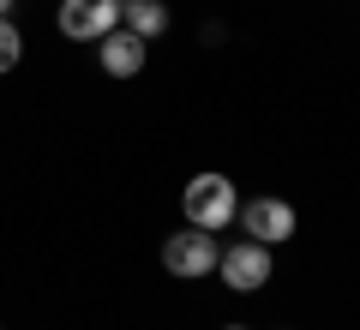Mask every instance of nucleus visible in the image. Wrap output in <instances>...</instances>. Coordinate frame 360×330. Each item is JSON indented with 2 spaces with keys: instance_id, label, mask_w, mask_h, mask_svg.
Segmentation results:
<instances>
[{
  "instance_id": "obj_6",
  "label": "nucleus",
  "mask_w": 360,
  "mask_h": 330,
  "mask_svg": "<svg viewBox=\"0 0 360 330\" xmlns=\"http://www.w3.org/2000/svg\"><path fill=\"white\" fill-rule=\"evenodd\" d=\"M144 49H150V42L132 37L127 25L108 30V37H103V72H108V78H139V72H144Z\"/></svg>"
},
{
  "instance_id": "obj_2",
  "label": "nucleus",
  "mask_w": 360,
  "mask_h": 330,
  "mask_svg": "<svg viewBox=\"0 0 360 330\" xmlns=\"http://www.w3.org/2000/svg\"><path fill=\"white\" fill-rule=\"evenodd\" d=\"M240 234L246 241H258V246H283V241H295V204L288 198H252V204H240Z\"/></svg>"
},
{
  "instance_id": "obj_5",
  "label": "nucleus",
  "mask_w": 360,
  "mask_h": 330,
  "mask_svg": "<svg viewBox=\"0 0 360 330\" xmlns=\"http://www.w3.org/2000/svg\"><path fill=\"white\" fill-rule=\"evenodd\" d=\"M217 270H222V282H229L234 294H258V288L270 282V246H258V241H234V246H222Z\"/></svg>"
},
{
  "instance_id": "obj_7",
  "label": "nucleus",
  "mask_w": 360,
  "mask_h": 330,
  "mask_svg": "<svg viewBox=\"0 0 360 330\" xmlns=\"http://www.w3.org/2000/svg\"><path fill=\"white\" fill-rule=\"evenodd\" d=\"M120 18H127V30L144 37V42H156L168 30V6L162 0H120Z\"/></svg>"
},
{
  "instance_id": "obj_10",
  "label": "nucleus",
  "mask_w": 360,
  "mask_h": 330,
  "mask_svg": "<svg viewBox=\"0 0 360 330\" xmlns=\"http://www.w3.org/2000/svg\"><path fill=\"white\" fill-rule=\"evenodd\" d=\"M229 330H246V324H229Z\"/></svg>"
},
{
  "instance_id": "obj_1",
  "label": "nucleus",
  "mask_w": 360,
  "mask_h": 330,
  "mask_svg": "<svg viewBox=\"0 0 360 330\" xmlns=\"http://www.w3.org/2000/svg\"><path fill=\"white\" fill-rule=\"evenodd\" d=\"M180 210H186V222L205 234L229 229L234 216H240V192H234L229 174H193L186 180V192H180Z\"/></svg>"
},
{
  "instance_id": "obj_9",
  "label": "nucleus",
  "mask_w": 360,
  "mask_h": 330,
  "mask_svg": "<svg viewBox=\"0 0 360 330\" xmlns=\"http://www.w3.org/2000/svg\"><path fill=\"white\" fill-rule=\"evenodd\" d=\"M0 18H13V0H0Z\"/></svg>"
},
{
  "instance_id": "obj_4",
  "label": "nucleus",
  "mask_w": 360,
  "mask_h": 330,
  "mask_svg": "<svg viewBox=\"0 0 360 330\" xmlns=\"http://www.w3.org/2000/svg\"><path fill=\"white\" fill-rule=\"evenodd\" d=\"M108 30H120V0H60V37L103 42Z\"/></svg>"
},
{
  "instance_id": "obj_3",
  "label": "nucleus",
  "mask_w": 360,
  "mask_h": 330,
  "mask_svg": "<svg viewBox=\"0 0 360 330\" xmlns=\"http://www.w3.org/2000/svg\"><path fill=\"white\" fill-rule=\"evenodd\" d=\"M217 258H222V246L210 241L205 229H180V234L162 241V270L168 277H210Z\"/></svg>"
},
{
  "instance_id": "obj_8",
  "label": "nucleus",
  "mask_w": 360,
  "mask_h": 330,
  "mask_svg": "<svg viewBox=\"0 0 360 330\" xmlns=\"http://www.w3.org/2000/svg\"><path fill=\"white\" fill-rule=\"evenodd\" d=\"M18 61H25V37H18L13 18H0V72H13Z\"/></svg>"
}]
</instances>
